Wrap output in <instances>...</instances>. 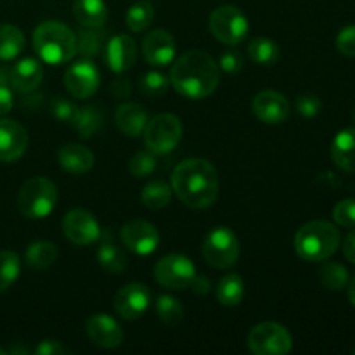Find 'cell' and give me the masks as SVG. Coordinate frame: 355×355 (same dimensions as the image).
Instances as JSON below:
<instances>
[{"label": "cell", "mask_w": 355, "mask_h": 355, "mask_svg": "<svg viewBox=\"0 0 355 355\" xmlns=\"http://www.w3.org/2000/svg\"><path fill=\"white\" fill-rule=\"evenodd\" d=\"M59 252L55 248L54 243L51 241H33L26 248L24 253V262L31 267V269L44 270L49 269L52 263L58 260Z\"/></svg>", "instance_id": "484cf974"}, {"label": "cell", "mask_w": 355, "mask_h": 355, "mask_svg": "<svg viewBox=\"0 0 355 355\" xmlns=\"http://www.w3.org/2000/svg\"><path fill=\"white\" fill-rule=\"evenodd\" d=\"M343 255L350 263H355V229L347 234L345 241H343Z\"/></svg>", "instance_id": "7dc6e473"}, {"label": "cell", "mask_w": 355, "mask_h": 355, "mask_svg": "<svg viewBox=\"0 0 355 355\" xmlns=\"http://www.w3.org/2000/svg\"><path fill=\"white\" fill-rule=\"evenodd\" d=\"M62 232L76 246H89L99 241L101 227L97 218L83 208L68 211L62 218Z\"/></svg>", "instance_id": "7c38bea8"}, {"label": "cell", "mask_w": 355, "mask_h": 355, "mask_svg": "<svg viewBox=\"0 0 355 355\" xmlns=\"http://www.w3.org/2000/svg\"><path fill=\"white\" fill-rule=\"evenodd\" d=\"M333 218L342 227H355V198L338 201L333 208Z\"/></svg>", "instance_id": "f35d334b"}, {"label": "cell", "mask_w": 355, "mask_h": 355, "mask_svg": "<svg viewBox=\"0 0 355 355\" xmlns=\"http://www.w3.org/2000/svg\"><path fill=\"white\" fill-rule=\"evenodd\" d=\"M148 123V111L135 103H125L116 110V125L128 137H137Z\"/></svg>", "instance_id": "cb8c5ba5"}, {"label": "cell", "mask_w": 355, "mask_h": 355, "mask_svg": "<svg viewBox=\"0 0 355 355\" xmlns=\"http://www.w3.org/2000/svg\"><path fill=\"white\" fill-rule=\"evenodd\" d=\"M128 170L134 177L137 179H142V177L151 175L156 170V158L155 153L148 151H137L130 158V163H128Z\"/></svg>", "instance_id": "74e56055"}, {"label": "cell", "mask_w": 355, "mask_h": 355, "mask_svg": "<svg viewBox=\"0 0 355 355\" xmlns=\"http://www.w3.org/2000/svg\"><path fill=\"white\" fill-rule=\"evenodd\" d=\"M336 49L345 58H355V24H349L340 30L336 37Z\"/></svg>", "instance_id": "b9f144b4"}, {"label": "cell", "mask_w": 355, "mask_h": 355, "mask_svg": "<svg viewBox=\"0 0 355 355\" xmlns=\"http://www.w3.org/2000/svg\"><path fill=\"white\" fill-rule=\"evenodd\" d=\"M42 78H44V68H42L40 61H37L35 58H24L10 68L7 82H9L10 89L21 94H30L40 85Z\"/></svg>", "instance_id": "ffe728a7"}, {"label": "cell", "mask_w": 355, "mask_h": 355, "mask_svg": "<svg viewBox=\"0 0 355 355\" xmlns=\"http://www.w3.org/2000/svg\"><path fill=\"white\" fill-rule=\"evenodd\" d=\"M218 68L224 69L229 75H234V73H239L243 69V55L241 52L236 51V49H227L220 54V59H218Z\"/></svg>", "instance_id": "7bdbcfd3"}, {"label": "cell", "mask_w": 355, "mask_h": 355, "mask_svg": "<svg viewBox=\"0 0 355 355\" xmlns=\"http://www.w3.org/2000/svg\"><path fill=\"white\" fill-rule=\"evenodd\" d=\"M290 101L277 90H262L252 103L253 114L267 125L283 123L290 116Z\"/></svg>", "instance_id": "9a60e30c"}, {"label": "cell", "mask_w": 355, "mask_h": 355, "mask_svg": "<svg viewBox=\"0 0 355 355\" xmlns=\"http://www.w3.org/2000/svg\"><path fill=\"white\" fill-rule=\"evenodd\" d=\"M151 305V291L142 283H130L116 293L113 307L127 321L142 318Z\"/></svg>", "instance_id": "4fadbf2b"}, {"label": "cell", "mask_w": 355, "mask_h": 355, "mask_svg": "<svg viewBox=\"0 0 355 355\" xmlns=\"http://www.w3.org/2000/svg\"><path fill=\"white\" fill-rule=\"evenodd\" d=\"M21 272V259L17 253L3 250L0 252V291H6L16 283Z\"/></svg>", "instance_id": "e575fe53"}, {"label": "cell", "mask_w": 355, "mask_h": 355, "mask_svg": "<svg viewBox=\"0 0 355 355\" xmlns=\"http://www.w3.org/2000/svg\"><path fill=\"white\" fill-rule=\"evenodd\" d=\"M340 246V232L326 220H312L302 225L295 236L297 255L305 262H324Z\"/></svg>", "instance_id": "277c9868"}, {"label": "cell", "mask_w": 355, "mask_h": 355, "mask_svg": "<svg viewBox=\"0 0 355 355\" xmlns=\"http://www.w3.org/2000/svg\"><path fill=\"white\" fill-rule=\"evenodd\" d=\"M349 270L338 262H326L319 269V281L324 288L331 291H340L349 284Z\"/></svg>", "instance_id": "836d02e7"}, {"label": "cell", "mask_w": 355, "mask_h": 355, "mask_svg": "<svg viewBox=\"0 0 355 355\" xmlns=\"http://www.w3.org/2000/svg\"><path fill=\"white\" fill-rule=\"evenodd\" d=\"M248 55L255 64L272 66L279 59V45L267 37H257L248 44Z\"/></svg>", "instance_id": "f546056e"}, {"label": "cell", "mask_w": 355, "mask_h": 355, "mask_svg": "<svg viewBox=\"0 0 355 355\" xmlns=\"http://www.w3.org/2000/svg\"><path fill=\"white\" fill-rule=\"evenodd\" d=\"M58 203V187L51 179L33 177L17 193V210L24 218L40 220L52 214Z\"/></svg>", "instance_id": "5b68a950"}, {"label": "cell", "mask_w": 355, "mask_h": 355, "mask_svg": "<svg viewBox=\"0 0 355 355\" xmlns=\"http://www.w3.org/2000/svg\"><path fill=\"white\" fill-rule=\"evenodd\" d=\"M28 132L19 121L2 118L0 120V162H17L26 153Z\"/></svg>", "instance_id": "2e32d148"}, {"label": "cell", "mask_w": 355, "mask_h": 355, "mask_svg": "<svg viewBox=\"0 0 355 355\" xmlns=\"http://www.w3.org/2000/svg\"><path fill=\"white\" fill-rule=\"evenodd\" d=\"M295 107H297V113L304 118H314L318 116L319 111H321L322 103L319 97L312 96V94H304L297 99L295 103Z\"/></svg>", "instance_id": "60d3db41"}, {"label": "cell", "mask_w": 355, "mask_h": 355, "mask_svg": "<svg viewBox=\"0 0 355 355\" xmlns=\"http://www.w3.org/2000/svg\"><path fill=\"white\" fill-rule=\"evenodd\" d=\"M210 281L207 279V277H203V276H196L194 277V281H193V284H191V290L193 291H196L198 295H203V293H208V291H210Z\"/></svg>", "instance_id": "c3c4849f"}, {"label": "cell", "mask_w": 355, "mask_h": 355, "mask_svg": "<svg viewBox=\"0 0 355 355\" xmlns=\"http://www.w3.org/2000/svg\"><path fill=\"white\" fill-rule=\"evenodd\" d=\"M66 352H68L66 347L61 342H58V340H44L35 349V354L37 355H62Z\"/></svg>", "instance_id": "ee69618b"}, {"label": "cell", "mask_w": 355, "mask_h": 355, "mask_svg": "<svg viewBox=\"0 0 355 355\" xmlns=\"http://www.w3.org/2000/svg\"><path fill=\"white\" fill-rule=\"evenodd\" d=\"M196 277V267L186 255L172 253L155 266V279L166 290H186Z\"/></svg>", "instance_id": "30bf717a"}, {"label": "cell", "mask_w": 355, "mask_h": 355, "mask_svg": "<svg viewBox=\"0 0 355 355\" xmlns=\"http://www.w3.org/2000/svg\"><path fill=\"white\" fill-rule=\"evenodd\" d=\"M14 106V96L10 90L9 82H2L0 80V116H6Z\"/></svg>", "instance_id": "f6af8a7d"}, {"label": "cell", "mask_w": 355, "mask_h": 355, "mask_svg": "<svg viewBox=\"0 0 355 355\" xmlns=\"http://www.w3.org/2000/svg\"><path fill=\"white\" fill-rule=\"evenodd\" d=\"M111 92H113V96L118 97V99H127V97L130 96V83L125 78L114 80L113 85H111Z\"/></svg>", "instance_id": "bcb514c9"}, {"label": "cell", "mask_w": 355, "mask_h": 355, "mask_svg": "<svg viewBox=\"0 0 355 355\" xmlns=\"http://www.w3.org/2000/svg\"><path fill=\"white\" fill-rule=\"evenodd\" d=\"M144 144L155 155H168L182 139V123L175 114H156L144 128Z\"/></svg>", "instance_id": "8992f818"}, {"label": "cell", "mask_w": 355, "mask_h": 355, "mask_svg": "<svg viewBox=\"0 0 355 355\" xmlns=\"http://www.w3.org/2000/svg\"><path fill=\"white\" fill-rule=\"evenodd\" d=\"M170 87V78L162 71H148L144 76L141 78V90L142 94L149 97H159L163 94H166Z\"/></svg>", "instance_id": "8d00e7d4"}, {"label": "cell", "mask_w": 355, "mask_h": 355, "mask_svg": "<svg viewBox=\"0 0 355 355\" xmlns=\"http://www.w3.org/2000/svg\"><path fill=\"white\" fill-rule=\"evenodd\" d=\"M170 85L187 99H205L217 90L218 64L208 52L194 49L184 52L170 69Z\"/></svg>", "instance_id": "6da1fadb"}, {"label": "cell", "mask_w": 355, "mask_h": 355, "mask_svg": "<svg viewBox=\"0 0 355 355\" xmlns=\"http://www.w3.org/2000/svg\"><path fill=\"white\" fill-rule=\"evenodd\" d=\"M94 155L82 144H66L59 149L58 162L62 170L73 175H83L94 166Z\"/></svg>", "instance_id": "44dd1931"}, {"label": "cell", "mask_w": 355, "mask_h": 355, "mask_svg": "<svg viewBox=\"0 0 355 355\" xmlns=\"http://www.w3.org/2000/svg\"><path fill=\"white\" fill-rule=\"evenodd\" d=\"M99 69L90 59H80L68 66L64 73V87L76 99H89L99 90Z\"/></svg>", "instance_id": "8fae6325"}, {"label": "cell", "mask_w": 355, "mask_h": 355, "mask_svg": "<svg viewBox=\"0 0 355 355\" xmlns=\"http://www.w3.org/2000/svg\"><path fill=\"white\" fill-rule=\"evenodd\" d=\"M248 349L255 355H286L291 352L293 338L279 322H260L248 333Z\"/></svg>", "instance_id": "9c48e42d"}, {"label": "cell", "mask_w": 355, "mask_h": 355, "mask_svg": "<svg viewBox=\"0 0 355 355\" xmlns=\"http://www.w3.org/2000/svg\"><path fill=\"white\" fill-rule=\"evenodd\" d=\"M331 159L342 172L355 173V127L343 128L331 142Z\"/></svg>", "instance_id": "7402d4cb"}, {"label": "cell", "mask_w": 355, "mask_h": 355, "mask_svg": "<svg viewBox=\"0 0 355 355\" xmlns=\"http://www.w3.org/2000/svg\"><path fill=\"white\" fill-rule=\"evenodd\" d=\"M51 111L59 121L71 125L76 116V111H78V106H75V103L64 99V97H55L51 104Z\"/></svg>", "instance_id": "ab89813d"}, {"label": "cell", "mask_w": 355, "mask_h": 355, "mask_svg": "<svg viewBox=\"0 0 355 355\" xmlns=\"http://www.w3.org/2000/svg\"><path fill=\"white\" fill-rule=\"evenodd\" d=\"M7 354V350L6 349H2V347H0V355H6Z\"/></svg>", "instance_id": "f907efd6"}, {"label": "cell", "mask_w": 355, "mask_h": 355, "mask_svg": "<svg viewBox=\"0 0 355 355\" xmlns=\"http://www.w3.org/2000/svg\"><path fill=\"white\" fill-rule=\"evenodd\" d=\"M156 314L166 326H175L184 319V307L172 295H162L156 300Z\"/></svg>", "instance_id": "d590c367"}, {"label": "cell", "mask_w": 355, "mask_h": 355, "mask_svg": "<svg viewBox=\"0 0 355 355\" xmlns=\"http://www.w3.org/2000/svg\"><path fill=\"white\" fill-rule=\"evenodd\" d=\"M172 191L186 207L194 210L211 207L218 196L217 170L207 159H184L172 173Z\"/></svg>", "instance_id": "7a4b0ae2"}, {"label": "cell", "mask_w": 355, "mask_h": 355, "mask_svg": "<svg viewBox=\"0 0 355 355\" xmlns=\"http://www.w3.org/2000/svg\"><path fill=\"white\" fill-rule=\"evenodd\" d=\"M245 298V281L238 274H225L217 284V300L225 307H236Z\"/></svg>", "instance_id": "4316f807"}, {"label": "cell", "mask_w": 355, "mask_h": 355, "mask_svg": "<svg viewBox=\"0 0 355 355\" xmlns=\"http://www.w3.org/2000/svg\"><path fill=\"white\" fill-rule=\"evenodd\" d=\"M97 260L101 267L111 274H118L127 267V257L120 246L113 241L111 232H101L99 246H97Z\"/></svg>", "instance_id": "d4e9b609"}, {"label": "cell", "mask_w": 355, "mask_h": 355, "mask_svg": "<svg viewBox=\"0 0 355 355\" xmlns=\"http://www.w3.org/2000/svg\"><path fill=\"white\" fill-rule=\"evenodd\" d=\"M248 17L243 14L239 7L225 3L210 14L211 35L224 45H231V47L239 45L248 35Z\"/></svg>", "instance_id": "52a82bcc"}, {"label": "cell", "mask_w": 355, "mask_h": 355, "mask_svg": "<svg viewBox=\"0 0 355 355\" xmlns=\"http://www.w3.org/2000/svg\"><path fill=\"white\" fill-rule=\"evenodd\" d=\"M104 35L99 30L92 28H83L76 35V54L82 55L83 59H92L104 49Z\"/></svg>", "instance_id": "d6a6232c"}, {"label": "cell", "mask_w": 355, "mask_h": 355, "mask_svg": "<svg viewBox=\"0 0 355 355\" xmlns=\"http://www.w3.org/2000/svg\"><path fill=\"white\" fill-rule=\"evenodd\" d=\"M142 54L151 66L172 64L177 54V44L166 30H153L142 40Z\"/></svg>", "instance_id": "ac0fdd59"}, {"label": "cell", "mask_w": 355, "mask_h": 355, "mask_svg": "<svg viewBox=\"0 0 355 355\" xmlns=\"http://www.w3.org/2000/svg\"><path fill=\"white\" fill-rule=\"evenodd\" d=\"M121 241L135 255H151L159 245V232L146 220H130L121 227Z\"/></svg>", "instance_id": "5bb4252c"}, {"label": "cell", "mask_w": 355, "mask_h": 355, "mask_svg": "<svg viewBox=\"0 0 355 355\" xmlns=\"http://www.w3.org/2000/svg\"><path fill=\"white\" fill-rule=\"evenodd\" d=\"M153 19H155V9L148 0H139V2L132 3L127 10V16H125L128 30L134 31V33L148 30L153 24Z\"/></svg>", "instance_id": "4dcf8cb0"}, {"label": "cell", "mask_w": 355, "mask_h": 355, "mask_svg": "<svg viewBox=\"0 0 355 355\" xmlns=\"http://www.w3.org/2000/svg\"><path fill=\"white\" fill-rule=\"evenodd\" d=\"M73 14L82 28L101 30L107 21V6L104 0H75Z\"/></svg>", "instance_id": "603a6c76"}, {"label": "cell", "mask_w": 355, "mask_h": 355, "mask_svg": "<svg viewBox=\"0 0 355 355\" xmlns=\"http://www.w3.org/2000/svg\"><path fill=\"white\" fill-rule=\"evenodd\" d=\"M347 286H349V300L355 307V276L352 279H349V284H347Z\"/></svg>", "instance_id": "681fc988"}, {"label": "cell", "mask_w": 355, "mask_h": 355, "mask_svg": "<svg viewBox=\"0 0 355 355\" xmlns=\"http://www.w3.org/2000/svg\"><path fill=\"white\" fill-rule=\"evenodd\" d=\"M87 335L101 349H116L123 342L120 324L107 314H96L87 319Z\"/></svg>", "instance_id": "d6986e66"}, {"label": "cell", "mask_w": 355, "mask_h": 355, "mask_svg": "<svg viewBox=\"0 0 355 355\" xmlns=\"http://www.w3.org/2000/svg\"><path fill=\"white\" fill-rule=\"evenodd\" d=\"M172 186H168L165 180H151L142 189L141 200L149 210H162L172 201Z\"/></svg>", "instance_id": "f1b7e54d"}, {"label": "cell", "mask_w": 355, "mask_h": 355, "mask_svg": "<svg viewBox=\"0 0 355 355\" xmlns=\"http://www.w3.org/2000/svg\"><path fill=\"white\" fill-rule=\"evenodd\" d=\"M71 125L75 127V130L78 132L80 137L89 139L92 137V135L99 130L101 125H103V113L94 106L78 107L76 116Z\"/></svg>", "instance_id": "1f68e13d"}, {"label": "cell", "mask_w": 355, "mask_h": 355, "mask_svg": "<svg viewBox=\"0 0 355 355\" xmlns=\"http://www.w3.org/2000/svg\"><path fill=\"white\" fill-rule=\"evenodd\" d=\"M201 253L215 269H229L239 257L238 236L229 227H214L205 236Z\"/></svg>", "instance_id": "ba28073f"}, {"label": "cell", "mask_w": 355, "mask_h": 355, "mask_svg": "<svg viewBox=\"0 0 355 355\" xmlns=\"http://www.w3.org/2000/svg\"><path fill=\"white\" fill-rule=\"evenodd\" d=\"M354 354H355V350H354Z\"/></svg>", "instance_id": "f5cc1de1"}, {"label": "cell", "mask_w": 355, "mask_h": 355, "mask_svg": "<svg viewBox=\"0 0 355 355\" xmlns=\"http://www.w3.org/2000/svg\"><path fill=\"white\" fill-rule=\"evenodd\" d=\"M104 61L113 73H125L137 61V45L128 35H114L104 45Z\"/></svg>", "instance_id": "e0dca14e"}, {"label": "cell", "mask_w": 355, "mask_h": 355, "mask_svg": "<svg viewBox=\"0 0 355 355\" xmlns=\"http://www.w3.org/2000/svg\"><path fill=\"white\" fill-rule=\"evenodd\" d=\"M24 49V35L14 24H0V61L17 58Z\"/></svg>", "instance_id": "83f0119b"}, {"label": "cell", "mask_w": 355, "mask_h": 355, "mask_svg": "<svg viewBox=\"0 0 355 355\" xmlns=\"http://www.w3.org/2000/svg\"><path fill=\"white\" fill-rule=\"evenodd\" d=\"M354 120H355V107H354Z\"/></svg>", "instance_id": "816d5d0a"}, {"label": "cell", "mask_w": 355, "mask_h": 355, "mask_svg": "<svg viewBox=\"0 0 355 355\" xmlns=\"http://www.w3.org/2000/svg\"><path fill=\"white\" fill-rule=\"evenodd\" d=\"M33 49L47 64H64L76 55V33L61 21H44L33 31Z\"/></svg>", "instance_id": "3957f363"}]
</instances>
